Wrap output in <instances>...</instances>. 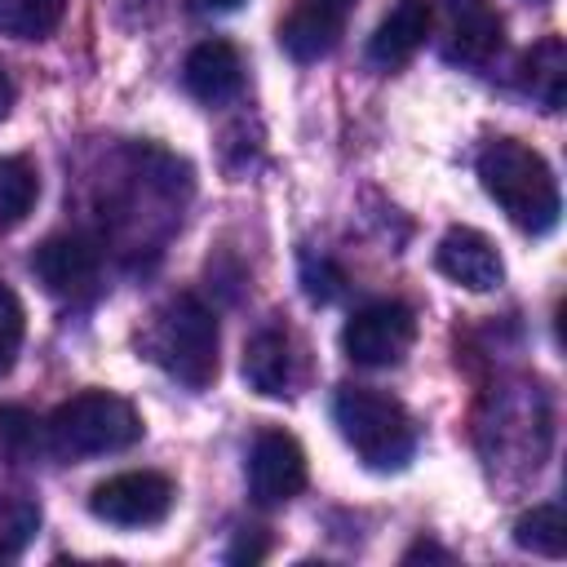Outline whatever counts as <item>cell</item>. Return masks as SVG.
<instances>
[{
    "label": "cell",
    "instance_id": "cell-9",
    "mask_svg": "<svg viewBox=\"0 0 567 567\" xmlns=\"http://www.w3.org/2000/svg\"><path fill=\"white\" fill-rule=\"evenodd\" d=\"M31 270L35 279L53 292V297H89L97 288V270H102V252L93 239L84 235H53L31 252Z\"/></svg>",
    "mask_w": 567,
    "mask_h": 567
},
{
    "label": "cell",
    "instance_id": "cell-17",
    "mask_svg": "<svg viewBox=\"0 0 567 567\" xmlns=\"http://www.w3.org/2000/svg\"><path fill=\"white\" fill-rule=\"evenodd\" d=\"M66 0H0V31L18 40H44L58 31Z\"/></svg>",
    "mask_w": 567,
    "mask_h": 567
},
{
    "label": "cell",
    "instance_id": "cell-13",
    "mask_svg": "<svg viewBox=\"0 0 567 567\" xmlns=\"http://www.w3.org/2000/svg\"><path fill=\"white\" fill-rule=\"evenodd\" d=\"M430 31H434L430 4H425V0H399V4L390 9V18L372 31L368 58H372L377 66H399V62H408V58L430 40Z\"/></svg>",
    "mask_w": 567,
    "mask_h": 567
},
{
    "label": "cell",
    "instance_id": "cell-4",
    "mask_svg": "<svg viewBox=\"0 0 567 567\" xmlns=\"http://www.w3.org/2000/svg\"><path fill=\"white\" fill-rule=\"evenodd\" d=\"M146 346H151V359L168 377H177L182 385H190V390L213 385V377H217V315L195 292H177L155 315Z\"/></svg>",
    "mask_w": 567,
    "mask_h": 567
},
{
    "label": "cell",
    "instance_id": "cell-24",
    "mask_svg": "<svg viewBox=\"0 0 567 567\" xmlns=\"http://www.w3.org/2000/svg\"><path fill=\"white\" fill-rule=\"evenodd\" d=\"M244 0H190L195 13H235Z\"/></svg>",
    "mask_w": 567,
    "mask_h": 567
},
{
    "label": "cell",
    "instance_id": "cell-2",
    "mask_svg": "<svg viewBox=\"0 0 567 567\" xmlns=\"http://www.w3.org/2000/svg\"><path fill=\"white\" fill-rule=\"evenodd\" d=\"M332 421L368 470H403L416 452V425L408 408L381 390L341 385L332 399Z\"/></svg>",
    "mask_w": 567,
    "mask_h": 567
},
{
    "label": "cell",
    "instance_id": "cell-10",
    "mask_svg": "<svg viewBox=\"0 0 567 567\" xmlns=\"http://www.w3.org/2000/svg\"><path fill=\"white\" fill-rule=\"evenodd\" d=\"M434 266H439V275H447L452 284H461L470 292H492L505 279L501 252L492 248V239L483 230H470V226H452L439 239Z\"/></svg>",
    "mask_w": 567,
    "mask_h": 567
},
{
    "label": "cell",
    "instance_id": "cell-20",
    "mask_svg": "<svg viewBox=\"0 0 567 567\" xmlns=\"http://www.w3.org/2000/svg\"><path fill=\"white\" fill-rule=\"evenodd\" d=\"M22 332H27V315L22 301L9 284H0V377L13 368L18 350H22Z\"/></svg>",
    "mask_w": 567,
    "mask_h": 567
},
{
    "label": "cell",
    "instance_id": "cell-6",
    "mask_svg": "<svg viewBox=\"0 0 567 567\" xmlns=\"http://www.w3.org/2000/svg\"><path fill=\"white\" fill-rule=\"evenodd\" d=\"M173 483L155 470H124L93 487L89 509L111 527H155L173 509Z\"/></svg>",
    "mask_w": 567,
    "mask_h": 567
},
{
    "label": "cell",
    "instance_id": "cell-11",
    "mask_svg": "<svg viewBox=\"0 0 567 567\" xmlns=\"http://www.w3.org/2000/svg\"><path fill=\"white\" fill-rule=\"evenodd\" d=\"M354 0H297L292 13L279 22V44L297 62H315L337 49L346 13Z\"/></svg>",
    "mask_w": 567,
    "mask_h": 567
},
{
    "label": "cell",
    "instance_id": "cell-3",
    "mask_svg": "<svg viewBox=\"0 0 567 567\" xmlns=\"http://www.w3.org/2000/svg\"><path fill=\"white\" fill-rule=\"evenodd\" d=\"M137 439H142V416L133 412L128 399H120L111 390H84V394L66 399L44 425V443L62 461L124 452Z\"/></svg>",
    "mask_w": 567,
    "mask_h": 567
},
{
    "label": "cell",
    "instance_id": "cell-21",
    "mask_svg": "<svg viewBox=\"0 0 567 567\" xmlns=\"http://www.w3.org/2000/svg\"><path fill=\"white\" fill-rule=\"evenodd\" d=\"M40 443V430H35V416L27 408H0V447L9 456H27L31 447Z\"/></svg>",
    "mask_w": 567,
    "mask_h": 567
},
{
    "label": "cell",
    "instance_id": "cell-22",
    "mask_svg": "<svg viewBox=\"0 0 567 567\" xmlns=\"http://www.w3.org/2000/svg\"><path fill=\"white\" fill-rule=\"evenodd\" d=\"M337 284H341V275H337L328 261H319V270H315V261L306 257V292H310L315 301H332V297H337Z\"/></svg>",
    "mask_w": 567,
    "mask_h": 567
},
{
    "label": "cell",
    "instance_id": "cell-19",
    "mask_svg": "<svg viewBox=\"0 0 567 567\" xmlns=\"http://www.w3.org/2000/svg\"><path fill=\"white\" fill-rule=\"evenodd\" d=\"M40 532V505L22 492L0 496V558H18Z\"/></svg>",
    "mask_w": 567,
    "mask_h": 567
},
{
    "label": "cell",
    "instance_id": "cell-18",
    "mask_svg": "<svg viewBox=\"0 0 567 567\" xmlns=\"http://www.w3.org/2000/svg\"><path fill=\"white\" fill-rule=\"evenodd\" d=\"M514 540L532 554H545V558H558L567 549V518L558 505H532L518 523H514Z\"/></svg>",
    "mask_w": 567,
    "mask_h": 567
},
{
    "label": "cell",
    "instance_id": "cell-12",
    "mask_svg": "<svg viewBox=\"0 0 567 567\" xmlns=\"http://www.w3.org/2000/svg\"><path fill=\"white\" fill-rule=\"evenodd\" d=\"M190 97L217 106V102H230L244 84V62L235 53L230 40H204L186 53V71H182Z\"/></svg>",
    "mask_w": 567,
    "mask_h": 567
},
{
    "label": "cell",
    "instance_id": "cell-16",
    "mask_svg": "<svg viewBox=\"0 0 567 567\" xmlns=\"http://www.w3.org/2000/svg\"><path fill=\"white\" fill-rule=\"evenodd\" d=\"M40 195V177L22 155L0 159V230H13Z\"/></svg>",
    "mask_w": 567,
    "mask_h": 567
},
{
    "label": "cell",
    "instance_id": "cell-25",
    "mask_svg": "<svg viewBox=\"0 0 567 567\" xmlns=\"http://www.w3.org/2000/svg\"><path fill=\"white\" fill-rule=\"evenodd\" d=\"M13 111V80H9V71H4V62H0V120Z\"/></svg>",
    "mask_w": 567,
    "mask_h": 567
},
{
    "label": "cell",
    "instance_id": "cell-14",
    "mask_svg": "<svg viewBox=\"0 0 567 567\" xmlns=\"http://www.w3.org/2000/svg\"><path fill=\"white\" fill-rule=\"evenodd\" d=\"M244 381L266 394V399H279L292 390V346L284 332H257L244 350Z\"/></svg>",
    "mask_w": 567,
    "mask_h": 567
},
{
    "label": "cell",
    "instance_id": "cell-7",
    "mask_svg": "<svg viewBox=\"0 0 567 567\" xmlns=\"http://www.w3.org/2000/svg\"><path fill=\"white\" fill-rule=\"evenodd\" d=\"M430 22L443 27V58L483 66L501 49V13L487 0H425Z\"/></svg>",
    "mask_w": 567,
    "mask_h": 567
},
{
    "label": "cell",
    "instance_id": "cell-15",
    "mask_svg": "<svg viewBox=\"0 0 567 567\" xmlns=\"http://www.w3.org/2000/svg\"><path fill=\"white\" fill-rule=\"evenodd\" d=\"M563 80H567V53H563V40L558 35H545L527 62H523V84L527 93L545 106V111H558L563 106Z\"/></svg>",
    "mask_w": 567,
    "mask_h": 567
},
{
    "label": "cell",
    "instance_id": "cell-8",
    "mask_svg": "<svg viewBox=\"0 0 567 567\" xmlns=\"http://www.w3.org/2000/svg\"><path fill=\"white\" fill-rule=\"evenodd\" d=\"M248 487L257 505H284L306 487V452L284 430H261L248 452Z\"/></svg>",
    "mask_w": 567,
    "mask_h": 567
},
{
    "label": "cell",
    "instance_id": "cell-23",
    "mask_svg": "<svg viewBox=\"0 0 567 567\" xmlns=\"http://www.w3.org/2000/svg\"><path fill=\"white\" fill-rule=\"evenodd\" d=\"M261 554H266V545H261V540H248V536H239V545H235L226 558H230V563H257Z\"/></svg>",
    "mask_w": 567,
    "mask_h": 567
},
{
    "label": "cell",
    "instance_id": "cell-5",
    "mask_svg": "<svg viewBox=\"0 0 567 567\" xmlns=\"http://www.w3.org/2000/svg\"><path fill=\"white\" fill-rule=\"evenodd\" d=\"M416 341V315L403 301H372L354 310L341 328V350L346 359L363 368H390L399 363Z\"/></svg>",
    "mask_w": 567,
    "mask_h": 567
},
{
    "label": "cell",
    "instance_id": "cell-1",
    "mask_svg": "<svg viewBox=\"0 0 567 567\" xmlns=\"http://www.w3.org/2000/svg\"><path fill=\"white\" fill-rule=\"evenodd\" d=\"M478 182L518 230L549 235L558 226V213H563L558 182L532 146L514 142V137H496L478 155Z\"/></svg>",
    "mask_w": 567,
    "mask_h": 567
}]
</instances>
